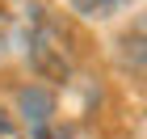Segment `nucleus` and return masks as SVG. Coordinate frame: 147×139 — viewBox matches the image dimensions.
I'll list each match as a JSON object with an SVG mask.
<instances>
[{"label":"nucleus","instance_id":"obj_1","mask_svg":"<svg viewBox=\"0 0 147 139\" xmlns=\"http://www.w3.org/2000/svg\"><path fill=\"white\" fill-rule=\"evenodd\" d=\"M30 63L42 80H55V84H67L80 68V46L71 38V30L46 9H38L34 25H30Z\"/></svg>","mask_w":147,"mask_h":139},{"label":"nucleus","instance_id":"obj_2","mask_svg":"<svg viewBox=\"0 0 147 139\" xmlns=\"http://www.w3.org/2000/svg\"><path fill=\"white\" fill-rule=\"evenodd\" d=\"M118 63L130 68V72H139V76H147V17L135 21L118 38Z\"/></svg>","mask_w":147,"mask_h":139},{"label":"nucleus","instance_id":"obj_3","mask_svg":"<svg viewBox=\"0 0 147 139\" xmlns=\"http://www.w3.org/2000/svg\"><path fill=\"white\" fill-rule=\"evenodd\" d=\"M25 101V114H30V122H34L38 139H46V127H51V114H55V105H51V97H46L42 89H25L21 93Z\"/></svg>","mask_w":147,"mask_h":139},{"label":"nucleus","instance_id":"obj_4","mask_svg":"<svg viewBox=\"0 0 147 139\" xmlns=\"http://www.w3.org/2000/svg\"><path fill=\"white\" fill-rule=\"evenodd\" d=\"M118 4L122 0H76V9L88 17H109V13H118Z\"/></svg>","mask_w":147,"mask_h":139},{"label":"nucleus","instance_id":"obj_5","mask_svg":"<svg viewBox=\"0 0 147 139\" xmlns=\"http://www.w3.org/2000/svg\"><path fill=\"white\" fill-rule=\"evenodd\" d=\"M0 139H30V135H25V127L17 122V114H9L4 105H0Z\"/></svg>","mask_w":147,"mask_h":139}]
</instances>
